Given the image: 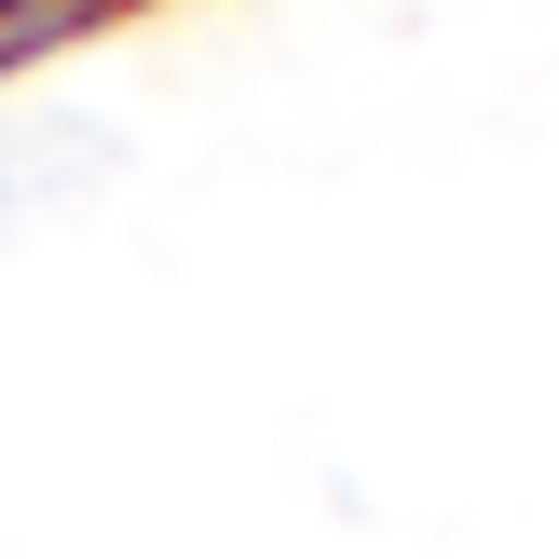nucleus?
I'll use <instances>...</instances> for the list:
<instances>
[{
  "instance_id": "1",
  "label": "nucleus",
  "mask_w": 559,
  "mask_h": 559,
  "mask_svg": "<svg viewBox=\"0 0 559 559\" xmlns=\"http://www.w3.org/2000/svg\"><path fill=\"white\" fill-rule=\"evenodd\" d=\"M109 178V136L82 123V109H41V123H0V233H27L41 205H69V191Z\"/></svg>"
},
{
  "instance_id": "2",
  "label": "nucleus",
  "mask_w": 559,
  "mask_h": 559,
  "mask_svg": "<svg viewBox=\"0 0 559 559\" xmlns=\"http://www.w3.org/2000/svg\"><path fill=\"white\" fill-rule=\"evenodd\" d=\"M69 27H96V0H0V69L41 41H69Z\"/></svg>"
}]
</instances>
